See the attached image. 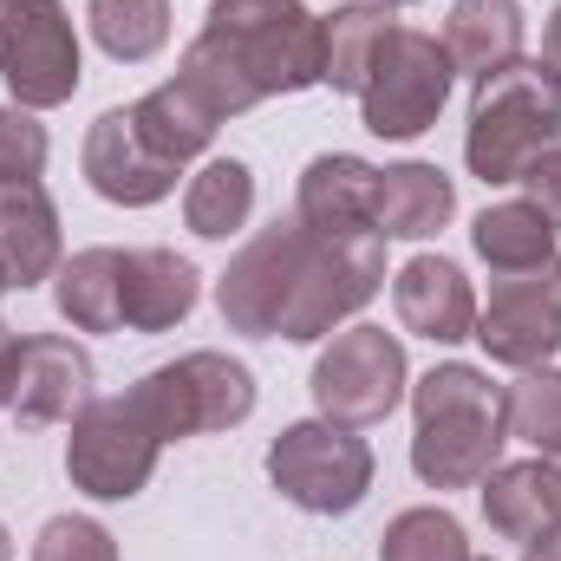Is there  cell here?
<instances>
[{
  "label": "cell",
  "mask_w": 561,
  "mask_h": 561,
  "mask_svg": "<svg viewBox=\"0 0 561 561\" xmlns=\"http://www.w3.org/2000/svg\"><path fill=\"white\" fill-rule=\"evenodd\" d=\"M412 412H419L412 470L431 490H470L503 463V444H510L503 386H490L477 366H463V359L431 366L412 386Z\"/></svg>",
  "instance_id": "cell-1"
},
{
  "label": "cell",
  "mask_w": 561,
  "mask_h": 561,
  "mask_svg": "<svg viewBox=\"0 0 561 561\" xmlns=\"http://www.w3.org/2000/svg\"><path fill=\"white\" fill-rule=\"evenodd\" d=\"M561 144V79L542 59H516L490 72L470 99L463 163L483 183H516L542 150Z\"/></svg>",
  "instance_id": "cell-2"
},
{
  "label": "cell",
  "mask_w": 561,
  "mask_h": 561,
  "mask_svg": "<svg viewBox=\"0 0 561 561\" xmlns=\"http://www.w3.org/2000/svg\"><path fill=\"white\" fill-rule=\"evenodd\" d=\"M203 33H216L249 85L262 99L275 92H307L327 79V39H320V13H307L300 0H209Z\"/></svg>",
  "instance_id": "cell-3"
},
{
  "label": "cell",
  "mask_w": 561,
  "mask_h": 561,
  "mask_svg": "<svg viewBox=\"0 0 561 561\" xmlns=\"http://www.w3.org/2000/svg\"><path fill=\"white\" fill-rule=\"evenodd\" d=\"M268 477H275V490L294 510H307V516H346L373 490V444L353 424H333V419L287 424L268 444Z\"/></svg>",
  "instance_id": "cell-4"
},
{
  "label": "cell",
  "mask_w": 561,
  "mask_h": 561,
  "mask_svg": "<svg viewBox=\"0 0 561 561\" xmlns=\"http://www.w3.org/2000/svg\"><path fill=\"white\" fill-rule=\"evenodd\" d=\"M144 419L163 431V444L203 437V431H236L255 412V373L229 353H183L131 386Z\"/></svg>",
  "instance_id": "cell-5"
},
{
  "label": "cell",
  "mask_w": 561,
  "mask_h": 561,
  "mask_svg": "<svg viewBox=\"0 0 561 561\" xmlns=\"http://www.w3.org/2000/svg\"><path fill=\"white\" fill-rule=\"evenodd\" d=\"M157 457H163V431L144 419V405L131 392L125 399H92L72 419V437H66V477L92 503H131L157 477Z\"/></svg>",
  "instance_id": "cell-6"
},
{
  "label": "cell",
  "mask_w": 561,
  "mask_h": 561,
  "mask_svg": "<svg viewBox=\"0 0 561 561\" xmlns=\"http://www.w3.org/2000/svg\"><path fill=\"white\" fill-rule=\"evenodd\" d=\"M313 229L300 216H275L268 229H255L236 262L216 280V307H222V327L229 333H249V340H280V313L294 300V287L313 262Z\"/></svg>",
  "instance_id": "cell-7"
},
{
  "label": "cell",
  "mask_w": 561,
  "mask_h": 561,
  "mask_svg": "<svg viewBox=\"0 0 561 561\" xmlns=\"http://www.w3.org/2000/svg\"><path fill=\"white\" fill-rule=\"evenodd\" d=\"M450 85H457V66H450L444 39L437 33H419V26H399L386 39V53H379L373 79H366V92H359L366 131L373 138H392V144L424 138L437 125Z\"/></svg>",
  "instance_id": "cell-8"
},
{
  "label": "cell",
  "mask_w": 561,
  "mask_h": 561,
  "mask_svg": "<svg viewBox=\"0 0 561 561\" xmlns=\"http://www.w3.org/2000/svg\"><path fill=\"white\" fill-rule=\"evenodd\" d=\"M79 33L59 0H0V85L26 112H53L79 92Z\"/></svg>",
  "instance_id": "cell-9"
},
{
  "label": "cell",
  "mask_w": 561,
  "mask_h": 561,
  "mask_svg": "<svg viewBox=\"0 0 561 561\" xmlns=\"http://www.w3.org/2000/svg\"><path fill=\"white\" fill-rule=\"evenodd\" d=\"M405 379H412V366H405L399 333H386V327H346L313 359V405H320V419L359 431V424H379L399 412Z\"/></svg>",
  "instance_id": "cell-10"
},
{
  "label": "cell",
  "mask_w": 561,
  "mask_h": 561,
  "mask_svg": "<svg viewBox=\"0 0 561 561\" xmlns=\"http://www.w3.org/2000/svg\"><path fill=\"white\" fill-rule=\"evenodd\" d=\"M496 366H549L561 353V255H549L542 268L490 280V307L477 313L470 333Z\"/></svg>",
  "instance_id": "cell-11"
},
{
  "label": "cell",
  "mask_w": 561,
  "mask_h": 561,
  "mask_svg": "<svg viewBox=\"0 0 561 561\" xmlns=\"http://www.w3.org/2000/svg\"><path fill=\"white\" fill-rule=\"evenodd\" d=\"M386 287V236H353V242H313V262L280 313V340H327L340 320H353L373 294Z\"/></svg>",
  "instance_id": "cell-12"
},
{
  "label": "cell",
  "mask_w": 561,
  "mask_h": 561,
  "mask_svg": "<svg viewBox=\"0 0 561 561\" xmlns=\"http://www.w3.org/2000/svg\"><path fill=\"white\" fill-rule=\"evenodd\" d=\"M294 216L320 236V242H353V236H379V170L353 150H327L300 170L294 190Z\"/></svg>",
  "instance_id": "cell-13"
},
{
  "label": "cell",
  "mask_w": 561,
  "mask_h": 561,
  "mask_svg": "<svg viewBox=\"0 0 561 561\" xmlns=\"http://www.w3.org/2000/svg\"><path fill=\"white\" fill-rule=\"evenodd\" d=\"M92 353L72 346L66 333H33L20 346V379H13V419L20 424H72L92 405Z\"/></svg>",
  "instance_id": "cell-14"
},
{
  "label": "cell",
  "mask_w": 561,
  "mask_h": 561,
  "mask_svg": "<svg viewBox=\"0 0 561 561\" xmlns=\"http://www.w3.org/2000/svg\"><path fill=\"white\" fill-rule=\"evenodd\" d=\"M85 183L118 203V209H150L176 190V163H163L150 144L138 138L131 112H105L92 131H85Z\"/></svg>",
  "instance_id": "cell-15"
},
{
  "label": "cell",
  "mask_w": 561,
  "mask_h": 561,
  "mask_svg": "<svg viewBox=\"0 0 561 561\" xmlns=\"http://www.w3.org/2000/svg\"><path fill=\"white\" fill-rule=\"evenodd\" d=\"M392 307H399V327L431 346H457L477 333V294H470L463 268L444 255H412L392 275Z\"/></svg>",
  "instance_id": "cell-16"
},
{
  "label": "cell",
  "mask_w": 561,
  "mask_h": 561,
  "mask_svg": "<svg viewBox=\"0 0 561 561\" xmlns=\"http://www.w3.org/2000/svg\"><path fill=\"white\" fill-rule=\"evenodd\" d=\"M0 275L7 287H39L59 275V209L39 176H0Z\"/></svg>",
  "instance_id": "cell-17"
},
{
  "label": "cell",
  "mask_w": 561,
  "mask_h": 561,
  "mask_svg": "<svg viewBox=\"0 0 561 561\" xmlns=\"http://www.w3.org/2000/svg\"><path fill=\"white\" fill-rule=\"evenodd\" d=\"M483 516H490V529H496L503 542H523V549L561 536L556 470H549L542 457H529V463H496V470L483 477Z\"/></svg>",
  "instance_id": "cell-18"
},
{
  "label": "cell",
  "mask_w": 561,
  "mask_h": 561,
  "mask_svg": "<svg viewBox=\"0 0 561 561\" xmlns=\"http://www.w3.org/2000/svg\"><path fill=\"white\" fill-rule=\"evenodd\" d=\"M203 294L196 262H183L176 249H131L125 255V327L131 333H170L190 320Z\"/></svg>",
  "instance_id": "cell-19"
},
{
  "label": "cell",
  "mask_w": 561,
  "mask_h": 561,
  "mask_svg": "<svg viewBox=\"0 0 561 561\" xmlns=\"http://www.w3.org/2000/svg\"><path fill=\"white\" fill-rule=\"evenodd\" d=\"M444 53L463 79H490L523 59V7L516 0H457L444 20Z\"/></svg>",
  "instance_id": "cell-20"
},
{
  "label": "cell",
  "mask_w": 561,
  "mask_h": 561,
  "mask_svg": "<svg viewBox=\"0 0 561 561\" xmlns=\"http://www.w3.org/2000/svg\"><path fill=\"white\" fill-rule=\"evenodd\" d=\"M53 300L72 333H118L125 327V249H79L72 262H59Z\"/></svg>",
  "instance_id": "cell-21"
},
{
  "label": "cell",
  "mask_w": 561,
  "mask_h": 561,
  "mask_svg": "<svg viewBox=\"0 0 561 561\" xmlns=\"http://www.w3.org/2000/svg\"><path fill=\"white\" fill-rule=\"evenodd\" d=\"M457 216V183L437 163H392L379 170V236L392 242H424Z\"/></svg>",
  "instance_id": "cell-22"
},
{
  "label": "cell",
  "mask_w": 561,
  "mask_h": 561,
  "mask_svg": "<svg viewBox=\"0 0 561 561\" xmlns=\"http://www.w3.org/2000/svg\"><path fill=\"white\" fill-rule=\"evenodd\" d=\"M392 33H399V20H392L386 0H353V7L320 13V39H327V79L320 85L366 92V79H373V66H379Z\"/></svg>",
  "instance_id": "cell-23"
},
{
  "label": "cell",
  "mask_w": 561,
  "mask_h": 561,
  "mask_svg": "<svg viewBox=\"0 0 561 561\" xmlns=\"http://www.w3.org/2000/svg\"><path fill=\"white\" fill-rule=\"evenodd\" d=\"M131 125H138V138L163 157V163H190V157H203L209 144H216V112L183 85V79H170V85H157V92H144L138 105H131Z\"/></svg>",
  "instance_id": "cell-24"
},
{
  "label": "cell",
  "mask_w": 561,
  "mask_h": 561,
  "mask_svg": "<svg viewBox=\"0 0 561 561\" xmlns=\"http://www.w3.org/2000/svg\"><path fill=\"white\" fill-rule=\"evenodd\" d=\"M255 216V170L242 157H209L183 190V222L203 242H229Z\"/></svg>",
  "instance_id": "cell-25"
},
{
  "label": "cell",
  "mask_w": 561,
  "mask_h": 561,
  "mask_svg": "<svg viewBox=\"0 0 561 561\" xmlns=\"http://www.w3.org/2000/svg\"><path fill=\"white\" fill-rule=\"evenodd\" d=\"M470 242L490 262V275H523V268H542L556 255V222L536 203H490L470 222Z\"/></svg>",
  "instance_id": "cell-26"
},
{
  "label": "cell",
  "mask_w": 561,
  "mask_h": 561,
  "mask_svg": "<svg viewBox=\"0 0 561 561\" xmlns=\"http://www.w3.org/2000/svg\"><path fill=\"white\" fill-rule=\"evenodd\" d=\"M85 20H92L99 53L118 66H144L170 39V0H92Z\"/></svg>",
  "instance_id": "cell-27"
},
{
  "label": "cell",
  "mask_w": 561,
  "mask_h": 561,
  "mask_svg": "<svg viewBox=\"0 0 561 561\" xmlns=\"http://www.w3.org/2000/svg\"><path fill=\"white\" fill-rule=\"evenodd\" d=\"M176 79L216 112V118H242L249 105H262V92L249 85V72H242V59L216 39V33H196L190 46H183V66H176Z\"/></svg>",
  "instance_id": "cell-28"
},
{
  "label": "cell",
  "mask_w": 561,
  "mask_h": 561,
  "mask_svg": "<svg viewBox=\"0 0 561 561\" xmlns=\"http://www.w3.org/2000/svg\"><path fill=\"white\" fill-rule=\"evenodd\" d=\"M379 561H477L470 556V536L450 510H399L379 536Z\"/></svg>",
  "instance_id": "cell-29"
},
{
  "label": "cell",
  "mask_w": 561,
  "mask_h": 561,
  "mask_svg": "<svg viewBox=\"0 0 561 561\" xmlns=\"http://www.w3.org/2000/svg\"><path fill=\"white\" fill-rule=\"evenodd\" d=\"M503 419H510V437H523L542 457H556L561 450V373L556 366H529L503 392Z\"/></svg>",
  "instance_id": "cell-30"
},
{
  "label": "cell",
  "mask_w": 561,
  "mask_h": 561,
  "mask_svg": "<svg viewBox=\"0 0 561 561\" xmlns=\"http://www.w3.org/2000/svg\"><path fill=\"white\" fill-rule=\"evenodd\" d=\"M33 561H118V542L92 516H53L33 536Z\"/></svg>",
  "instance_id": "cell-31"
},
{
  "label": "cell",
  "mask_w": 561,
  "mask_h": 561,
  "mask_svg": "<svg viewBox=\"0 0 561 561\" xmlns=\"http://www.w3.org/2000/svg\"><path fill=\"white\" fill-rule=\"evenodd\" d=\"M46 150V125L26 105H0V176H39Z\"/></svg>",
  "instance_id": "cell-32"
},
{
  "label": "cell",
  "mask_w": 561,
  "mask_h": 561,
  "mask_svg": "<svg viewBox=\"0 0 561 561\" xmlns=\"http://www.w3.org/2000/svg\"><path fill=\"white\" fill-rule=\"evenodd\" d=\"M516 183H523V203H536V209L561 229V144H556V150H542Z\"/></svg>",
  "instance_id": "cell-33"
},
{
  "label": "cell",
  "mask_w": 561,
  "mask_h": 561,
  "mask_svg": "<svg viewBox=\"0 0 561 561\" xmlns=\"http://www.w3.org/2000/svg\"><path fill=\"white\" fill-rule=\"evenodd\" d=\"M20 333L13 327H0V405H13V379H20Z\"/></svg>",
  "instance_id": "cell-34"
},
{
  "label": "cell",
  "mask_w": 561,
  "mask_h": 561,
  "mask_svg": "<svg viewBox=\"0 0 561 561\" xmlns=\"http://www.w3.org/2000/svg\"><path fill=\"white\" fill-rule=\"evenodd\" d=\"M542 66L561 79V7L549 13V33H542Z\"/></svg>",
  "instance_id": "cell-35"
},
{
  "label": "cell",
  "mask_w": 561,
  "mask_h": 561,
  "mask_svg": "<svg viewBox=\"0 0 561 561\" xmlns=\"http://www.w3.org/2000/svg\"><path fill=\"white\" fill-rule=\"evenodd\" d=\"M529 561H561V536H549V542H536V549H529Z\"/></svg>",
  "instance_id": "cell-36"
},
{
  "label": "cell",
  "mask_w": 561,
  "mask_h": 561,
  "mask_svg": "<svg viewBox=\"0 0 561 561\" xmlns=\"http://www.w3.org/2000/svg\"><path fill=\"white\" fill-rule=\"evenodd\" d=\"M0 561H13V536H7V523H0Z\"/></svg>",
  "instance_id": "cell-37"
},
{
  "label": "cell",
  "mask_w": 561,
  "mask_h": 561,
  "mask_svg": "<svg viewBox=\"0 0 561 561\" xmlns=\"http://www.w3.org/2000/svg\"><path fill=\"white\" fill-rule=\"evenodd\" d=\"M549 470H556V483H561V450H556V457H549Z\"/></svg>",
  "instance_id": "cell-38"
},
{
  "label": "cell",
  "mask_w": 561,
  "mask_h": 561,
  "mask_svg": "<svg viewBox=\"0 0 561 561\" xmlns=\"http://www.w3.org/2000/svg\"><path fill=\"white\" fill-rule=\"evenodd\" d=\"M386 7H412V0H386Z\"/></svg>",
  "instance_id": "cell-39"
},
{
  "label": "cell",
  "mask_w": 561,
  "mask_h": 561,
  "mask_svg": "<svg viewBox=\"0 0 561 561\" xmlns=\"http://www.w3.org/2000/svg\"><path fill=\"white\" fill-rule=\"evenodd\" d=\"M0 300H7V275H0Z\"/></svg>",
  "instance_id": "cell-40"
}]
</instances>
